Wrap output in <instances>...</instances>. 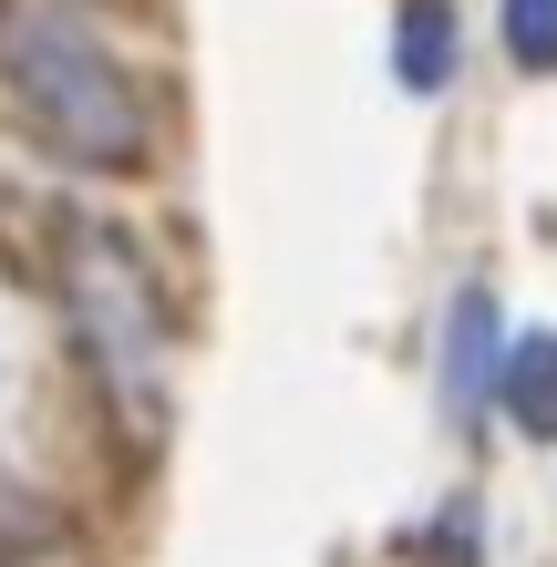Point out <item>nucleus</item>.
<instances>
[{
    "instance_id": "nucleus-5",
    "label": "nucleus",
    "mask_w": 557,
    "mask_h": 567,
    "mask_svg": "<svg viewBox=\"0 0 557 567\" xmlns=\"http://www.w3.org/2000/svg\"><path fill=\"white\" fill-rule=\"evenodd\" d=\"M392 52H403V83L413 93H444L454 83V11H444V0H413L403 31H392Z\"/></svg>"
},
{
    "instance_id": "nucleus-4",
    "label": "nucleus",
    "mask_w": 557,
    "mask_h": 567,
    "mask_svg": "<svg viewBox=\"0 0 557 567\" xmlns=\"http://www.w3.org/2000/svg\"><path fill=\"white\" fill-rule=\"evenodd\" d=\"M496 392H506V413L537 433V444H557V341L547 330H527V341L506 351V372H496Z\"/></svg>"
},
{
    "instance_id": "nucleus-6",
    "label": "nucleus",
    "mask_w": 557,
    "mask_h": 567,
    "mask_svg": "<svg viewBox=\"0 0 557 567\" xmlns=\"http://www.w3.org/2000/svg\"><path fill=\"white\" fill-rule=\"evenodd\" d=\"M506 52L527 73H557V0H506Z\"/></svg>"
},
{
    "instance_id": "nucleus-1",
    "label": "nucleus",
    "mask_w": 557,
    "mask_h": 567,
    "mask_svg": "<svg viewBox=\"0 0 557 567\" xmlns=\"http://www.w3.org/2000/svg\"><path fill=\"white\" fill-rule=\"evenodd\" d=\"M52 279H62V310H73V341H83V372L104 392L114 433L135 454L166 444L176 423V310H166V279L155 258L124 238L114 217H52Z\"/></svg>"
},
{
    "instance_id": "nucleus-3",
    "label": "nucleus",
    "mask_w": 557,
    "mask_h": 567,
    "mask_svg": "<svg viewBox=\"0 0 557 567\" xmlns=\"http://www.w3.org/2000/svg\"><path fill=\"white\" fill-rule=\"evenodd\" d=\"M496 372H506V361H496V299L465 289V299H454V320H444V413L475 423L485 403H496Z\"/></svg>"
},
{
    "instance_id": "nucleus-2",
    "label": "nucleus",
    "mask_w": 557,
    "mask_h": 567,
    "mask_svg": "<svg viewBox=\"0 0 557 567\" xmlns=\"http://www.w3.org/2000/svg\"><path fill=\"white\" fill-rule=\"evenodd\" d=\"M0 93L62 165H104V176L145 165V93L73 11L0 0Z\"/></svg>"
}]
</instances>
